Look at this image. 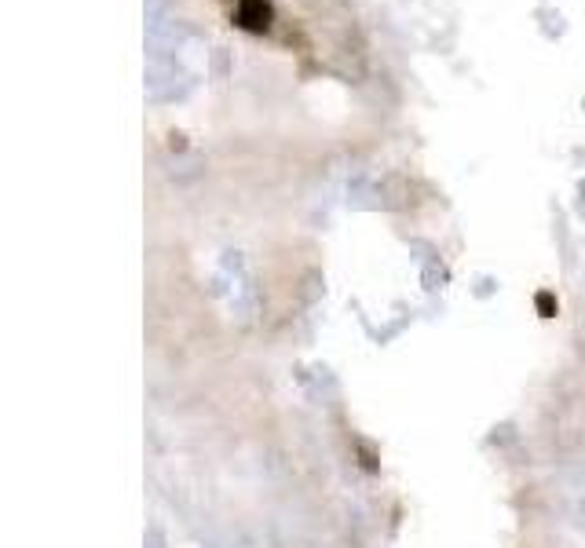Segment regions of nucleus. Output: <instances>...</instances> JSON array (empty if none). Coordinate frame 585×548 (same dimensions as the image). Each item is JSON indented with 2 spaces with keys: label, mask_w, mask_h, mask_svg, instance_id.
<instances>
[{
  "label": "nucleus",
  "mask_w": 585,
  "mask_h": 548,
  "mask_svg": "<svg viewBox=\"0 0 585 548\" xmlns=\"http://www.w3.org/2000/svg\"><path fill=\"white\" fill-rule=\"evenodd\" d=\"M275 19V8H271V0H238L234 4V22L249 33H264Z\"/></svg>",
  "instance_id": "f257e3e1"
},
{
  "label": "nucleus",
  "mask_w": 585,
  "mask_h": 548,
  "mask_svg": "<svg viewBox=\"0 0 585 548\" xmlns=\"http://www.w3.org/2000/svg\"><path fill=\"white\" fill-rule=\"evenodd\" d=\"M538 311H542V318H553V315H556V300H553V293H538Z\"/></svg>",
  "instance_id": "f03ea898"
}]
</instances>
